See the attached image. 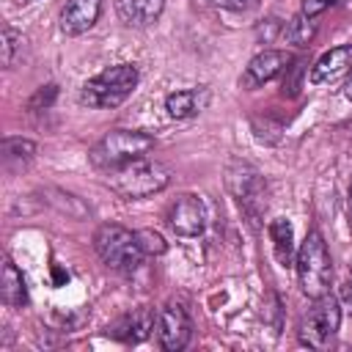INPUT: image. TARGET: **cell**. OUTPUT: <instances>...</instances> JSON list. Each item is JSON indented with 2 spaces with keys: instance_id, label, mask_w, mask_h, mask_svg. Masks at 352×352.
I'll return each mask as SVG.
<instances>
[{
  "instance_id": "1",
  "label": "cell",
  "mask_w": 352,
  "mask_h": 352,
  "mask_svg": "<svg viewBox=\"0 0 352 352\" xmlns=\"http://www.w3.org/2000/svg\"><path fill=\"white\" fill-rule=\"evenodd\" d=\"M104 184L124 201H140L148 195L162 192L170 184V170L160 160L138 157L124 165L104 170Z\"/></svg>"
},
{
  "instance_id": "2",
  "label": "cell",
  "mask_w": 352,
  "mask_h": 352,
  "mask_svg": "<svg viewBox=\"0 0 352 352\" xmlns=\"http://www.w3.org/2000/svg\"><path fill=\"white\" fill-rule=\"evenodd\" d=\"M138 80H140V72L132 63L107 66L104 72L82 82L77 102L88 110H113L132 96V91L138 88Z\"/></svg>"
},
{
  "instance_id": "3",
  "label": "cell",
  "mask_w": 352,
  "mask_h": 352,
  "mask_svg": "<svg viewBox=\"0 0 352 352\" xmlns=\"http://www.w3.org/2000/svg\"><path fill=\"white\" fill-rule=\"evenodd\" d=\"M294 267H297V280H300V289L305 297L316 300L330 292L333 261H330V250H327V242L319 228H311L305 234V239L297 250Z\"/></svg>"
},
{
  "instance_id": "4",
  "label": "cell",
  "mask_w": 352,
  "mask_h": 352,
  "mask_svg": "<svg viewBox=\"0 0 352 352\" xmlns=\"http://www.w3.org/2000/svg\"><path fill=\"white\" fill-rule=\"evenodd\" d=\"M94 250L102 258V264L116 270V272H135L146 256L140 242H138V234L118 226V223H102L96 228Z\"/></svg>"
},
{
  "instance_id": "5",
  "label": "cell",
  "mask_w": 352,
  "mask_h": 352,
  "mask_svg": "<svg viewBox=\"0 0 352 352\" xmlns=\"http://www.w3.org/2000/svg\"><path fill=\"white\" fill-rule=\"evenodd\" d=\"M154 143H157L154 135L140 132V129H110L107 135H102L94 143V148L88 151V160H91V165L107 170V168L124 165L129 160L148 157Z\"/></svg>"
},
{
  "instance_id": "6",
  "label": "cell",
  "mask_w": 352,
  "mask_h": 352,
  "mask_svg": "<svg viewBox=\"0 0 352 352\" xmlns=\"http://www.w3.org/2000/svg\"><path fill=\"white\" fill-rule=\"evenodd\" d=\"M341 327V300L333 297L330 292L316 297L308 314L300 322V341L311 349H324L336 338Z\"/></svg>"
},
{
  "instance_id": "7",
  "label": "cell",
  "mask_w": 352,
  "mask_h": 352,
  "mask_svg": "<svg viewBox=\"0 0 352 352\" xmlns=\"http://www.w3.org/2000/svg\"><path fill=\"white\" fill-rule=\"evenodd\" d=\"M154 330H157V341L165 352H182L192 338V319H190V314L182 302L168 300L157 311Z\"/></svg>"
},
{
  "instance_id": "8",
  "label": "cell",
  "mask_w": 352,
  "mask_h": 352,
  "mask_svg": "<svg viewBox=\"0 0 352 352\" xmlns=\"http://www.w3.org/2000/svg\"><path fill=\"white\" fill-rule=\"evenodd\" d=\"M226 187L248 212H256V206L261 204V192H264V176L250 162L231 160L226 168Z\"/></svg>"
},
{
  "instance_id": "9",
  "label": "cell",
  "mask_w": 352,
  "mask_h": 352,
  "mask_svg": "<svg viewBox=\"0 0 352 352\" xmlns=\"http://www.w3.org/2000/svg\"><path fill=\"white\" fill-rule=\"evenodd\" d=\"M168 226L176 236H198L206 228V206L198 195L184 192L168 209Z\"/></svg>"
},
{
  "instance_id": "10",
  "label": "cell",
  "mask_w": 352,
  "mask_h": 352,
  "mask_svg": "<svg viewBox=\"0 0 352 352\" xmlns=\"http://www.w3.org/2000/svg\"><path fill=\"white\" fill-rule=\"evenodd\" d=\"M289 63H292V55L289 52H283V50H264V52L253 55L250 63L245 66V72L239 77V88L256 91L258 85L280 77L289 69Z\"/></svg>"
},
{
  "instance_id": "11",
  "label": "cell",
  "mask_w": 352,
  "mask_h": 352,
  "mask_svg": "<svg viewBox=\"0 0 352 352\" xmlns=\"http://www.w3.org/2000/svg\"><path fill=\"white\" fill-rule=\"evenodd\" d=\"M349 72H352V44H341V47H333L324 55H319L316 63L311 66L308 77L314 85H327V82L341 80Z\"/></svg>"
},
{
  "instance_id": "12",
  "label": "cell",
  "mask_w": 352,
  "mask_h": 352,
  "mask_svg": "<svg viewBox=\"0 0 352 352\" xmlns=\"http://www.w3.org/2000/svg\"><path fill=\"white\" fill-rule=\"evenodd\" d=\"M102 14V0H66L60 11V33L82 36L88 33Z\"/></svg>"
},
{
  "instance_id": "13",
  "label": "cell",
  "mask_w": 352,
  "mask_h": 352,
  "mask_svg": "<svg viewBox=\"0 0 352 352\" xmlns=\"http://www.w3.org/2000/svg\"><path fill=\"white\" fill-rule=\"evenodd\" d=\"M154 324H157L154 311L151 308H138L132 314H124L118 322H113L107 327V336H113L124 344H138L148 336V330H154Z\"/></svg>"
},
{
  "instance_id": "14",
  "label": "cell",
  "mask_w": 352,
  "mask_h": 352,
  "mask_svg": "<svg viewBox=\"0 0 352 352\" xmlns=\"http://www.w3.org/2000/svg\"><path fill=\"white\" fill-rule=\"evenodd\" d=\"M209 104V91L201 88H184V91H173L165 96V110L170 118L184 121V118H195L198 113H204V107Z\"/></svg>"
},
{
  "instance_id": "15",
  "label": "cell",
  "mask_w": 352,
  "mask_h": 352,
  "mask_svg": "<svg viewBox=\"0 0 352 352\" xmlns=\"http://www.w3.org/2000/svg\"><path fill=\"white\" fill-rule=\"evenodd\" d=\"M118 16L129 28H148L162 16L165 0H116Z\"/></svg>"
},
{
  "instance_id": "16",
  "label": "cell",
  "mask_w": 352,
  "mask_h": 352,
  "mask_svg": "<svg viewBox=\"0 0 352 352\" xmlns=\"http://www.w3.org/2000/svg\"><path fill=\"white\" fill-rule=\"evenodd\" d=\"M0 297L8 308H22L28 305V286H25V278L19 272V267L6 258L3 261V280H0Z\"/></svg>"
},
{
  "instance_id": "17",
  "label": "cell",
  "mask_w": 352,
  "mask_h": 352,
  "mask_svg": "<svg viewBox=\"0 0 352 352\" xmlns=\"http://www.w3.org/2000/svg\"><path fill=\"white\" fill-rule=\"evenodd\" d=\"M270 239H272V248H275V258H278L283 267H289V264L297 258L292 223H289L286 217H275V220L270 223Z\"/></svg>"
},
{
  "instance_id": "18",
  "label": "cell",
  "mask_w": 352,
  "mask_h": 352,
  "mask_svg": "<svg viewBox=\"0 0 352 352\" xmlns=\"http://www.w3.org/2000/svg\"><path fill=\"white\" fill-rule=\"evenodd\" d=\"M283 36H286V41L294 44V47H308V44L314 41V36H316V16H308V14L300 11V14L283 28Z\"/></svg>"
},
{
  "instance_id": "19",
  "label": "cell",
  "mask_w": 352,
  "mask_h": 352,
  "mask_svg": "<svg viewBox=\"0 0 352 352\" xmlns=\"http://www.w3.org/2000/svg\"><path fill=\"white\" fill-rule=\"evenodd\" d=\"M36 154V143L28 138H6L3 140V160L11 162H28Z\"/></svg>"
},
{
  "instance_id": "20",
  "label": "cell",
  "mask_w": 352,
  "mask_h": 352,
  "mask_svg": "<svg viewBox=\"0 0 352 352\" xmlns=\"http://www.w3.org/2000/svg\"><path fill=\"white\" fill-rule=\"evenodd\" d=\"M135 234H138V242H140V248H143L146 256H162V253L168 250V242L162 239L160 231H154V228H140V231H135Z\"/></svg>"
},
{
  "instance_id": "21",
  "label": "cell",
  "mask_w": 352,
  "mask_h": 352,
  "mask_svg": "<svg viewBox=\"0 0 352 352\" xmlns=\"http://www.w3.org/2000/svg\"><path fill=\"white\" fill-rule=\"evenodd\" d=\"M22 50V33H16L11 25L3 28V66L11 69L16 60V52Z\"/></svg>"
},
{
  "instance_id": "22",
  "label": "cell",
  "mask_w": 352,
  "mask_h": 352,
  "mask_svg": "<svg viewBox=\"0 0 352 352\" xmlns=\"http://www.w3.org/2000/svg\"><path fill=\"white\" fill-rule=\"evenodd\" d=\"M55 96H58V85H41V88L36 91V96L30 99V107H33V110H36V107H41V104H44V107H50Z\"/></svg>"
},
{
  "instance_id": "23",
  "label": "cell",
  "mask_w": 352,
  "mask_h": 352,
  "mask_svg": "<svg viewBox=\"0 0 352 352\" xmlns=\"http://www.w3.org/2000/svg\"><path fill=\"white\" fill-rule=\"evenodd\" d=\"M338 3H344V0H302V14H308V16H319L322 11H327V8H333V6H338Z\"/></svg>"
},
{
  "instance_id": "24",
  "label": "cell",
  "mask_w": 352,
  "mask_h": 352,
  "mask_svg": "<svg viewBox=\"0 0 352 352\" xmlns=\"http://www.w3.org/2000/svg\"><path fill=\"white\" fill-rule=\"evenodd\" d=\"M214 6H220V8H228V11H245V8H250L256 0H212Z\"/></svg>"
},
{
  "instance_id": "25",
  "label": "cell",
  "mask_w": 352,
  "mask_h": 352,
  "mask_svg": "<svg viewBox=\"0 0 352 352\" xmlns=\"http://www.w3.org/2000/svg\"><path fill=\"white\" fill-rule=\"evenodd\" d=\"M341 297H344V300H346V302L352 305V278H349V280H346V283L341 286Z\"/></svg>"
},
{
  "instance_id": "26",
  "label": "cell",
  "mask_w": 352,
  "mask_h": 352,
  "mask_svg": "<svg viewBox=\"0 0 352 352\" xmlns=\"http://www.w3.org/2000/svg\"><path fill=\"white\" fill-rule=\"evenodd\" d=\"M344 96H346V99H349V102H352V80H349V82H346V88H344Z\"/></svg>"
},
{
  "instance_id": "27",
  "label": "cell",
  "mask_w": 352,
  "mask_h": 352,
  "mask_svg": "<svg viewBox=\"0 0 352 352\" xmlns=\"http://www.w3.org/2000/svg\"><path fill=\"white\" fill-rule=\"evenodd\" d=\"M349 217H352V190H349Z\"/></svg>"
}]
</instances>
